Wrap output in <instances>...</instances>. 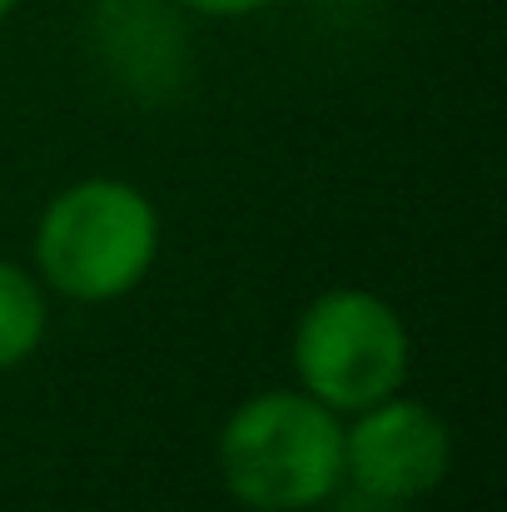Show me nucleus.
Returning a JSON list of instances; mask_svg holds the SVG:
<instances>
[{
	"mask_svg": "<svg viewBox=\"0 0 507 512\" xmlns=\"http://www.w3.org/2000/svg\"><path fill=\"white\" fill-rule=\"evenodd\" d=\"M219 473L254 512H309L343 488V423L309 393H259L219 433Z\"/></svg>",
	"mask_w": 507,
	"mask_h": 512,
	"instance_id": "obj_1",
	"label": "nucleus"
},
{
	"mask_svg": "<svg viewBox=\"0 0 507 512\" xmlns=\"http://www.w3.org/2000/svg\"><path fill=\"white\" fill-rule=\"evenodd\" d=\"M160 249L155 204L120 179H85L50 199L35 229L40 274L80 304H110L130 294Z\"/></svg>",
	"mask_w": 507,
	"mask_h": 512,
	"instance_id": "obj_2",
	"label": "nucleus"
},
{
	"mask_svg": "<svg viewBox=\"0 0 507 512\" xmlns=\"http://www.w3.org/2000/svg\"><path fill=\"white\" fill-rule=\"evenodd\" d=\"M294 373L334 413H363L408 378V329L368 289L319 294L294 334Z\"/></svg>",
	"mask_w": 507,
	"mask_h": 512,
	"instance_id": "obj_3",
	"label": "nucleus"
},
{
	"mask_svg": "<svg viewBox=\"0 0 507 512\" xmlns=\"http://www.w3.org/2000/svg\"><path fill=\"white\" fill-rule=\"evenodd\" d=\"M453 438L443 418L408 398H383L343 433V478L363 503H413L443 483Z\"/></svg>",
	"mask_w": 507,
	"mask_h": 512,
	"instance_id": "obj_4",
	"label": "nucleus"
},
{
	"mask_svg": "<svg viewBox=\"0 0 507 512\" xmlns=\"http://www.w3.org/2000/svg\"><path fill=\"white\" fill-rule=\"evenodd\" d=\"M45 334V304L25 269L0 264V368H15L35 353Z\"/></svg>",
	"mask_w": 507,
	"mask_h": 512,
	"instance_id": "obj_5",
	"label": "nucleus"
},
{
	"mask_svg": "<svg viewBox=\"0 0 507 512\" xmlns=\"http://www.w3.org/2000/svg\"><path fill=\"white\" fill-rule=\"evenodd\" d=\"M184 5L199 15H249V10H264L274 0H184Z\"/></svg>",
	"mask_w": 507,
	"mask_h": 512,
	"instance_id": "obj_6",
	"label": "nucleus"
},
{
	"mask_svg": "<svg viewBox=\"0 0 507 512\" xmlns=\"http://www.w3.org/2000/svg\"><path fill=\"white\" fill-rule=\"evenodd\" d=\"M10 10H15V0H0V20H5V15H10Z\"/></svg>",
	"mask_w": 507,
	"mask_h": 512,
	"instance_id": "obj_7",
	"label": "nucleus"
}]
</instances>
